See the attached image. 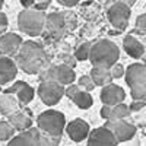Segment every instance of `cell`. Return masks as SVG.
<instances>
[{"label":"cell","mask_w":146,"mask_h":146,"mask_svg":"<svg viewBox=\"0 0 146 146\" xmlns=\"http://www.w3.org/2000/svg\"><path fill=\"white\" fill-rule=\"evenodd\" d=\"M13 60L18 69L28 73V75H38L41 70L50 66V58L44 50V45L32 40L22 42Z\"/></svg>","instance_id":"6da1fadb"},{"label":"cell","mask_w":146,"mask_h":146,"mask_svg":"<svg viewBox=\"0 0 146 146\" xmlns=\"http://www.w3.org/2000/svg\"><path fill=\"white\" fill-rule=\"evenodd\" d=\"M120 57V48L110 40H100L92 44L89 51V60L94 67L111 69Z\"/></svg>","instance_id":"7a4b0ae2"},{"label":"cell","mask_w":146,"mask_h":146,"mask_svg":"<svg viewBox=\"0 0 146 146\" xmlns=\"http://www.w3.org/2000/svg\"><path fill=\"white\" fill-rule=\"evenodd\" d=\"M45 12L35 9H23L18 16V28L29 36H40L45 25Z\"/></svg>","instance_id":"3957f363"},{"label":"cell","mask_w":146,"mask_h":146,"mask_svg":"<svg viewBox=\"0 0 146 146\" xmlns=\"http://www.w3.org/2000/svg\"><path fill=\"white\" fill-rule=\"evenodd\" d=\"M36 127L51 136H62L66 127V117L56 110H47L36 117Z\"/></svg>","instance_id":"277c9868"},{"label":"cell","mask_w":146,"mask_h":146,"mask_svg":"<svg viewBox=\"0 0 146 146\" xmlns=\"http://www.w3.org/2000/svg\"><path fill=\"white\" fill-rule=\"evenodd\" d=\"M40 82H57L63 86H67L70 83H75L76 80V73L72 67H67L66 64H54V66H48L40 73Z\"/></svg>","instance_id":"5b68a950"},{"label":"cell","mask_w":146,"mask_h":146,"mask_svg":"<svg viewBox=\"0 0 146 146\" xmlns=\"http://www.w3.org/2000/svg\"><path fill=\"white\" fill-rule=\"evenodd\" d=\"M67 31V19L66 13H58V12H53V13L45 16V25L44 31L41 35H44L45 40H58L66 34Z\"/></svg>","instance_id":"8992f818"},{"label":"cell","mask_w":146,"mask_h":146,"mask_svg":"<svg viewBox=\"0 0 146 146\" xmlns=\"http://www.w3.org/2000/svg\"><path fill=\"white\" fill-rule=\"evenodd\" d=\"M130 15H131V9L124 3H113L107 6V18L110 23L120 32L127 28Z\"/></svg>","instance_id":"52a82bcc"},{"label":"cell","mask_w":146,"mask_h":146,"mask_svg":"<svg viewBox=\"0 0 146 146\" xmlns=\"http://www.w3.org/2000/svg\"><path fill=\"white\" fill-rule=\"evenodd\" d=\"M36 94H38L40 100L45 105L53 107L64 96V86L57 82H51V80L41 82L38 89H36Z\"/></svg>","instance_id":"ba28073f"},{"label":"cell","mask_w":146,"mask_h":146,"mask_svg":"<svg viewBox=\"0 0 146 146\" xmlns=\"http://www.w3.org/2000/svg\"><path fill=\"white\" fill-rule=\"evenodd\" d=\"M104 127H107L108 130H111L114 133L117 142L131 140L136 136V131H137L136 126L126 120H105Z\"/></svg>","instance_id":"9c48e42d"},{"label":"cell","mask_w":146,"mask_h":146,"mask_svg":"<svg viewBox=\"0 0 146 146\" xmlns=\"http://www.w3.org/2000/svg\"><path fill=\"white\" fill-rule=\"evenodd\" d=\"M22 42L23 40L21 38V35L13 32H3L0 35V54L13 58L18 54Z\"/></svg>","instance_id":"30bf717a"},{"label":"cell","mask_w":146,"mask_h":146,"mask_svg":"<svg viewBox=\"0 0 146 146\" xmlns=\"http://www.w3.org/2000/svg\"><path fill=\"white\" fill-rule=\"evenodd\" d=\"M118 142L111 130L107 127H98L89 131L88 136V146H117Z\"/></svg>","instance_id":"8fae6325"},{"label":"cell","mask_w":146,"mask_h":146,"mask_svg":"<svg viewBox=\"0 0 146 146\" xmlns=\"http://www.w3.org/2000/svg\"><path fill=\"white\" fill-rule=\"evenodd\" d=\"M126 83L130 88L145 86L146 85V64L145 63H133L124 72Z\"/></svg>","instance_id":"7c38bea8"},{"label":"cell","mask_w":146,"mask_h":146,"mask_svg":"<svg viewBox=\"0 0 146 146\" xmlns=\"http://www.w3.org/2000/svg\"><path fill=\"white\" fill-rule=\"evenodd\" d=\"M64 130H66V133H67V136L70 137V140L76 142V143L82 142L83 139H88L89 131H91L89 124H88L85 120H82V118L72 120L69 124H66Z\"/></svg>","instance_id":"4fadbf2b"},{"label":"cell","mask_w":146,"mask_h":146,"mask_svg":"<svg viewBox=\"0 0 146 146\" xmlns=\"http://www.w3.org/2000/svg\"><path fill=\"white\" fill-rule=\"evenodd\" d=\"M101 102L104 105H117L120 102H123L126 98V92L124 89L114 83H108L101 89Z\"/></svg>","instance_id":"5bb4252c"},{"label":"cell","mask_w":146,"mask_h":146,"mask_svg":"<svg viewBox=\"0 0 146 146\" xmlns=\"http://www.w3.org/2000/svg\"><path fill=\"white\" fill-rule=\"evenodd\" d=\"M38 143H40V129L31 127L13 136L7 142V146H38Z\"/></svg>","instance_id":"9a60e30c"},{"label":"cell","mask_w":146,"mask_h":146,"mask_svg":"<svg viewBox=\"0 0 146 146\" xmlns=\"http://www.w3.org/2000/svg\"><path fill=\"white\" fill-rule=\"evenodd\" d=\"M18 75V66L15 60L7 56L0 54V85L12 82Z\"/></svg>","instance_id":"2e32d148"},{"label":"cell","mask_w":146,"mask_h":146,"mask_svg":"<svg viewBox=\"0 0 146 146\" xmlns=\"http://www.w3.org/2000/svg\"><path fill=\"white\" fill-rule=\"evenodd\" d=\"M22 110L21 102L18 101L16 95L12 94H3L0 96V114L2 115H10L13 113H18Z\"/></svg>","instance_id":"e0dca14e"},{"label":"cell","mask_w":146,"mask_h":146,"mask_svg":"<svg viewBox=\"0 0 146 146\" xmlns=\"http://www.w3.org/2000/svg\"><path fill=\"white\" fill-rule=\"evenodd\" d=\"M123 48H124V51L133 58H142V56L145 53V45L137 38H135L133 35H126L124 36Z\"/></svg>","instance_id":"ac0fdd59"},{"label":"cell","mask_w":146,"mask_h":146,"mask_svg":"<svg viewBox=\"0 0 146 146\" xmlns=\"http://www.w3.org/2000/svg\"><path fill=\"white\" fill-rule=\"evenodd\" d=\"M7 121L18 131H25V130L32 127V118L28 117L25 113L22 111V110L18 111V113H13V114L7 115Z\"/></svg>","instance_id":"d6986e66"},{"label":"cell","mask_w":146,"mask_h":146,"mask_svg":"<svg viewBox=\"0 0 146 146\" xmlns=\"http://www.w3.org/2000/svg\"><path fill=\"white\" fill-rule=\"evenodd\" d=\"M89 76L95 86H105L108 83H113V76L110 69H102V67H92Z\"/></svg>","instance_id":"ffe728a7"},{"label":"cell","mask_w":146,"mask_h":146,"mask_svg":"<svg viewBox=\"0 0 146 146\" xmlns=\"http://www.w3.org/2000/svg\"><path fill=\"white\" fill-rule=\"evenodd\" d=\"M16 95V98H18V101L21 102V105H22V108L23 107H27L32 100H34V95H35V91H34V88L32 86H29V85L25 82V85L15 94Z\"/></svg>","instance_id":"44dd1931"},{"label":"cell","mask_w":146,"mask_h":146,"mask_svg":"<svg viewBox=\"0 0 146 146\" xmlns=\"http://www.w3.org/2000/svg\"><path fill=\"white\" fill-rule=\"evenodd\" d=\"M72 101L75 102L76 107H79V108H82V110H88V108H91L92 104H94V98L91 96V94L86 92V91H82V89H80L75 96H73Z\"/></svg>","instance_id":"7402d4cb"},{"label":"cell","mask_w":146,"mask_h":146,"mask_svg":"<svg viewBox=\"0 0 146 146\" xmlns=\"http://www.w3.org/2000/svg\"><path fill=\"white\" fill-rule=\"evenodd\" d=\"M130 114L131 113L129 110V105H126L124 102H120L117 105H113V108H111V117H110V120H126Z\"/></svg>","instance_id":"603a6c76"},{"label":"cell","mask_w":146,"mask_h":146,"mask_svg":"<svg viewBox=\"0 0 146 146\" xmlns=\"http://www.w3.org/2000/svg\"><path fill=\"white\" fill-rule=\"evenodd\" d=\"M15 136V129L7 120L0 121V140L2 142H9Z\"/></svg>","instance_id":"cb8c5ba5"},{"label":"cell","mask_w":146,"mask_h":146,"mask_svg":"<svg viewBox=\"0 0 146 146\" xmlns=\"http://www.w3.org/2000/svg\"><path fill=\"white\" fill-rule=\"evenodd\" d=\"M62 142V136H51L40 130V143L38 146H58Z\"/></svg>","instance_id":"d4e9b609"},{"label":"cell","mask_w":146,"mask_h":146,"mask_svg":"<svg viewBox=\"0 0 146 146\" xmlns=\"http://www.w3.org/2000/svg\"><path fill=\"white\" fill-rule=\"evenodd\" d=\"M91 47H92V42H83L80 44L78 48H76V51H75V58L78 60V62H85V60H88L89 58V51H91Z\"/></svg>","instance_id":"484cf974"},{"label":"cell","mask_w":146,"mask_h":146,"mask_svg":"<svg viewBox=\"0 0 146 146\" xmlns=\"http://www.w3.org/2000/svg\"><path fill=\"white\" fill-rule=\"evenodd\" d=\"M78 86L82 89V91H86V92H91L92 89H95V83L92 82L91 76L89 75H82L78 80Z\"/></svg>","instance_id":"4316f807"},{"label":"cell","mask_w":146,"mask_h":146,"mask_svg":"<svg viewBox=\"0 0 146 146\" xmlns=\"http://www.w3.org/2000/svg\"><path fill=\"white\" fill-rule=\"evenodd\" d=\"M135 32L136 34H142V35H146V13L137 16L136 19V28H135Z\"/></svg>","instance_id":"83f0119b"},{"label":"cell","mask_w":146,"mask_h":146,"mask_svg":"<svg viewBox=\"0 0 146 146\" xmlns=\"http://www.w3.org/2000/svg\"><path fill=\"white\" fill-rule=\"evenodd\" d=\"M110 72H111V76H113V79H120V78H123V76H124V72H126V69L123 67V64L115 63L111 69H110Z\"/></svg>","instance_id":"f1b7e54d"},{"label":"cell","mask_w":146,"mask_h":146,"mask_svg":"<svg viewBox=\"0 0 146 146\" xmlns=\"http://www.w3.org/2000/svg\"><path fill=\"white\" fill-rule=\"evenodd\" d=\"M79 91H80V88L78 86V83H70V85H67V86H64V95L69 100H72Z\"/></svg>","instance_id":"f546056e"},{"label":"cell","mask_w":146,"mask_h":146,"mask_svg":"<svg viewBox=\"0 0 146 146\" xmlns=\"http://www.w3.org/2000/svg\"><path fill=\"white\" fill-rule=\"evenodd\" d=\"M23 85H25V82H23V80H15L13 85H10L7 89H5L3 94H12V95H15V94L23 86Z\"/></svg>","instance_id":"4dcf8cb0"},{"label":"cell","mask_w":146,"mask_h":146,"mask_svg":"<svg viewBox=\"0 0 146 146\" xmlns=\"http://www.w3.org/2000/svg\"><path fill=\"white\" fill-rule=\"evenodd\" d=\"M50 5H51V0H35V3H34L32 9L44 12V10H45L48 6H50Z\"/></svg>","instance_id":"1f68e13d"},{"label":"cell","mask_w":146,"mask_h":146,"mask_svg":"<svg viewBox=\"0 0 146 146\" xmlns=\"http://www.w3.org/2000/svg\"><path fill=\"white\" fill-rule=\"evenodd\" d=\"M145 107H146V101H133L129 105V110H130V113H139Z\"/></svg>","instance_id":"d6a6232c"},{"label":"cell","mask_w":146,"mask_h":146,"mask_svg":"<svg viewBox=\"0 0 146 146\" xmlns=\"http://www.w3.org/2000/svg\"><path fill=\"white\" fill-rule=\"evenodd\" d=\"M76 62H78V60L75 58V56H72V54H64V56H63V64H66L67 67L75 69Z\"/></svg>","instance_id":"836d02e7"},{"label":"cell","mask_w":146,"mask_h":146,"mask_svg":"<svg viewBox=\"0 0 146 146\" xmlns=\"http://www.w3.org/2000/svg\"><path fill=\"white\" fill-rule=\"evenodd\" d=\"M7 16L3 13L2 10H0V35H2L5 31H6V28H7Z\"/></svg>","instance_id":"e575fe53"},{"label":"cell","mask_w":146,"mask_h":146,"mask_svg":"<svg viewBox=\"0 0 146 146\" xmlns=\"http://www.w3.org/2000/svg\"><path fill=\"white\" fill-rule=\"evenodd\" d=\"M111 105H102L101 108V117L104 120H110V117H111Z\"/></svg>","instance_id":"d590c367"},{"label":"cell","mask_w":146,"mask_h":146,"mask_svg":"<svg viewBox=\"0 0 146 146\" xmlns=\"http://www.w3.org/2000/svg\"><path fill=\"white\" fill-rule=\"evenodd\" d=\"M113 3H124V5H127V6H133L136 3V0H108L107 2V6H110V5H113Z\"/></svg>","instance_id":"8d00e7d4"},{"label":"cell","mask_w":146,"mask_h":146,"mask_svg":"<svg viewBox=\"0 0 146 146\" xmlns=\"http://www.w3.org/2000/svg\"><path fill=\"white\" fill-rule=\"evenodd\" d=\"M57 2H58L60 5L66 6V7H73V6H76L80 0H57Z\"/></svg>","instance_id":"74e56055"},{"label":"cell","mask_w":146,"mask_h":146,"mask_svg":"<svg viewBox=\"0 0 146 146\" xmlns=\"http://www.w3.org/2000/svg\"><path fill=\"white\" fill-rule=\"evenodd\" d=\"M34 3H35V0H21V5L25 9H32Z\"/></svg>","instance_id":"f35d334b"},{"label":"cell","mask_w":146,"mask_h":146,"mask_svg":"<svg viewBox=\"0 0 146 146\" xmlns=\"http://www.w3.org/2000/svg\"><path fill=\"white\" fill-rule=\"evenodd\" d=\"M22 111H23V113H25V114H27L28 117H31V118L34 117V114H32V111H31V110H29L28 107H23V108H22Z\"/></svg>","instance_id":"ab89813d"},{"label":"cell","mask_w":146,"mask_h":146,"mask_svg":"<svg viewBox=\"0 0 146 146\" xmlns=\"http://www.w3.org/2000/svg\"><path fill=\"white\" fill-rule=\"evenodd\" d=\"M142 60H143V63L146 64V48H145V53H143V56H142Z\"/></svg>","instance_id":"60d3db41"},{"label":"cell","mask_w":146,"mask_h":146,"mask_svg":"<svg viewBox=\"0 0 146 146\" xmlns=\"http://www.w3.org/2000/svg\"><path fill=\"white\" fill-rule=\"evenodd\" d=\"M2 7H3V0H0V10H2Z\"/></svg>","instance_id":"b9f144b4"}]
</instances>
